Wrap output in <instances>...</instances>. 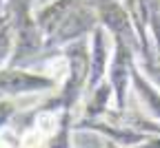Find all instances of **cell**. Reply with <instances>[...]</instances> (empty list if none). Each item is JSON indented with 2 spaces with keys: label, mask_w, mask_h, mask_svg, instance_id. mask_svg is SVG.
I'll return each mask as SVG.
<instances>
[{
  "label": "cell",
  "mask_w": 160,
  "mask_h": 148,
  "mask_svg": "<svg viewBox=\"0 0 160 148\" xmlns=\"http://www.w3.org/2000/svg\"><path fill=\"white\" fill-rule=\"evenodd\" d=\"M7 7L16 35V49L9 67L31 69L33 62H47L51 53L47 51V38L36 20V2L33 0H7Z\"/></svg>",
  "instance_id": "cell-1"
},
{
  "label": "cell",
  "mask_w": 160,
  "mask_h": 148,
  "mask_svg": "<svg viewBox=\"0 0 160 148\" xmlns=\"http://www.w3.org/2000/svg\"><path fill=\"white\" fill-rule=\"evenodd\" d=\"M98 27H100V20H98V13L91 5V0H78L71 7V11L62 18V22L56 27V31L47 38V51L56 53L73 44V42L87 40Z\"/></svg>",
  "instance_id": "cell-2"
},
{
  "label": "cell",
  "mask_w": 160,
  "mask_h": 148,
  "mask_svg": "<svg viewBox=\"0 0 160 148\" xmlns=\"http://www.w3.org/2000/svg\"><path fill=\"white\" fill-rule=\"evenodd\" d=\"M60 84L45 71H33L27 67H5L0 69V95L22 97V95H51Z\"/></svg>",
  "instance_id": "cell-3"
},
{
  "label": "cell",
  "mask_w": 160,
  "mask_h": 148,
  "mask_svg": "<svg viewBox=\"0 0 160 148\" xmlns=\"http://www.w3.org/2000/svg\"><path fill=\"white\" fill-rule=\"evenodd\" d=\"M138 62L136 49L127 40H113V55L107 73V82L113 91V111H127L129 91H131V71Z\"/></svg>",
  "instance_id": "cell-4"
},
{
  "label": "cell",
  "mask_w": 160,
  "mask_h": 148,
  "mask_svg": "<svg viewBox=\"0 0 160 148\" xmlns=\"http://www.w3.org/2000/svg\"><path fill=\"white\" fill-rule=\"evenodd\" d=\"M76 133H93L98 137H102L105 141H111L120 148H136L142 141H147L151 135H145L140 131H133V128H127V126L118 124L113 119H107V117H98V119H80L76 117V124H73Z\"/></svg>",
  "instance_id": "cell-5"
},
{
  "label": "cell",
  "mask_w": 160,
  "mask_h": 148,
  "mask_svg": "<svg viewBox=\"0 0 160 148\" xmlns=\"http://www.w3.org/2000/svg\"><path fill=\"white\" fill-rule=\"evenodd\" d=\"M113 55V40L111 35L98 27L89 35V77H87V95L98 89L102 82H107L109 64Z\"/></svg>",
  "instance_id": "cell-6"
},
{
  "label": "cell",
  "mask_w": 160,
  "mask_h": 148,
  "mask_svg": "<svg viewBox=\"0 0 160 148\" xmlns=\"http://www.w3.org/2000/svg\"><path fill=\"white\" fill-rule=\"evenodd\" d=\"M131 91H133L138 104L142 106V111L160 122V89L151 82V77L138 67V62H136V67L131 71Z\"/></svg>",
  "instance_id": "cell-7"
},
{
  "label": "cell",
  "mask_w": 160,
  "mask_h": 148,
  "mask_svg": "<svg viewBox=\"0 0 160 148\" xmlns=\"http://www.w3.org/2000/svg\"><path fill=\"white\" fill-rule=\"evenodd\" d=\"M113 109V91L109 86V82H102L98 89H93L87 97L85 104L80 109V119H98V117H105L109 111Z\"/></svg>",
  "instance_id": "cell-8"
},
{
  "label": "cell",
  "mask_w": 160,
  "mask_h": 148,
  "mask_svg": "<svg viewBox=\"0 0 160 148\" xmlns=\"http://www.w3.org/2000/svg\"><path fill=\"white\" fill-rule=\"evenodd\" d=\"M76 113H65L62 115V124H60V128L51 135V139L47 141L45 148H76V139H73V124H76Z\"/></svg>",
  "instance_id": "cell-9"
},
{
  "label": "cell",
  "mask_w": 160,
  "mask_h": 148,
  "mask_svg": "<svg viewBox=\"0 0 160 148\" xmlns=\"http://www.w3.org/2000/svg\"><path fill=\"white\" fill-rule=\"evenodd\" d=\"M18 115H20L18 104L11 97H0V133H5L7 128H11V124L16 122Z\"/></svg>",
  "instance_id": "cell-10"
},
{
  "label": "cell",
  "mask_w": 160,
  "mask_h": 148,
  "mask_svg": "<svg viewBox=\"0 0 160 148\" xmlns=\"http://www.w3.org/2000/svg\"><path fill=\"white\" fill-rule=\"evenodd\" d=\"M138 67L142 69V71L151 77V82L160 89V60H151V62H140V60H138Z\"/></svg>",
  "instance_id": "cell-11"
},
{
  "label": "cell",
  "mask_w": 160,
  "mask_h": 148,
  "mask_svg": "<svg viewBox=\"0 0 160 148\" xmlns=\"http://www.w3.org/2000/svg\"><path fill=\"white\" fill-rule=\"evenodd\" d=\"M136 148H160V135H151L147 141H142V144L136 146Z\"/></svg>",
  "instance_id": "cell-12"
},
{
  "label": "cell",
  "mask_w": 160,
  "mask_h": 148,
  "mask_svg": "<svg viewBox=\"0 0 160 148\" xmlns=\"http://www.w3.org/2000/svg\"><path fill=\"white\" fill-rule=\"evenodd\" d=\"M102 148H120V146H116V144H111V141H105Z\"/></svg>",
  "instance_id": "cell-13"
},
{
  "label": "cell",
  "mask_w": 160,
  "mask_h": 148,
  "mask_svg": "<svg viewBox=\"0 0 160 148\" xmlns=\"http://www.w3.org/2000/svg\"><path fill=\"white\" fill-rule=\"evenodd\" d=\"M156 58H158V60H160V51H158V55H156Z\"/></svg>",
  "instance_id": "cell-14"
}]
</instances>
